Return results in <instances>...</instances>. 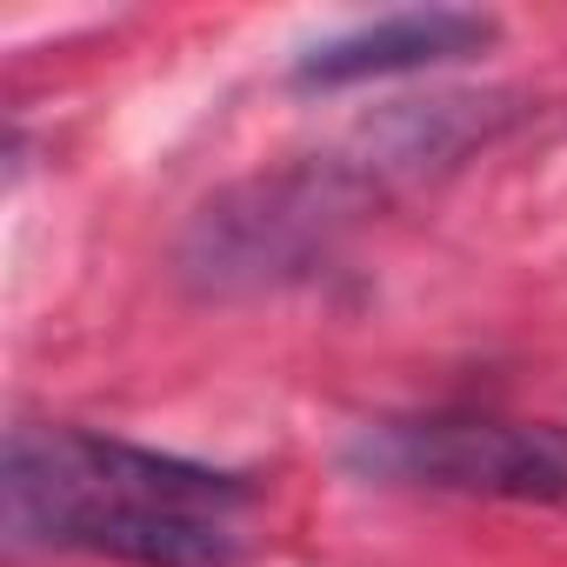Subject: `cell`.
I'll use <instances>...</instances> for the list:
<instances>
[{"label": "cell", "instance_id": "1", "mask_svg": "<svg viewBox=\"0 0 567 567\" xmlns=\"http://www.w3.org/2000/svg\"><path fill=\"white\" fill-rule=\"evenodd\" d=\"M254 481L94 427H14L0 527L14 554H101L121 567H247Z\"/></svg>", "mask_w": 567, "mask_h": 567}, {"label": "cell", "instance_id": "2", "mask_svg": "<svg viewBox=\"0 0 567 567\" xmlns=\"http://www.w3.org/2000/svg\"><path fill=\"white\" fill-rule=\"evenodd\" d=\"M374 181L354 161H308L214 194L181 234V274L200 295H260L308 280L368 207Z\"/></svg>", "mask_w": 567, "mask_h": 567}, {"label": "cell", "instance_id": "3", "mask_svg": "<svg viewBox=\"0 0 567 567\" xmlns=\"http://www.w3.org/2000/svg\"><path fill=\"white\" fill-rule=\"evenodd\" d=\"M348 461L368 481L481 494V501H567V434L501 414H414L368 427Z\"/></svg>", "mask_w": 567, "mask_h": 567}, {"label": "cell", "instance_id": "4", "mask_svg": "<svg viewBox=\"0 0 567 567\" xmlns=\"http://www.w3.org/2000/svg\"><path fill=\"white\" fill-rule=\"evenodd\" d=\"M501 41L494 14L474 8H408V14H381L361 21L334 41H315L295 61V87H361V81H394V74H421V68H447L467 54H487Z\"/></svg>", "mask_w": 567, "mask_h": 567}]
</instances>
